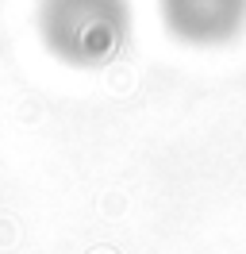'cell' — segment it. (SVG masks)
<instances>
[{
	"label": "cell",
	"mask_w": 246,
	"mask_h": 254,
	"mask_svg": "<svg viewBox=\"0 0 246 254\" xmlns=\"http://www.w3.org/2000/svg\"><path fill=\"white\" fill-rule=\"evenodd\" d=\"M39 39L62 65L96 69L131 39V0H39Z\"/></svg>",
	"instance_id": "obj_1"
},
{
	"label": "cell",
	"mask_w": 246,
	"mask_h": 254,
	"mask_svg": "<svg viewBox=\"0 0 246 254\" xmlns=\"http://www.w3.org/2000/svg\"><path fill=\"white\" fill-rule=\"evenodd\" d=\"M158 12L184 47H227L246 31V0H158Z\"/></svg>",
	"instance_id": "obj_2"
}]
</instances>
